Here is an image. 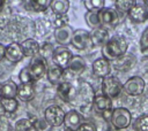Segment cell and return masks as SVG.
Returning a JSON list of instances; mask_svg holds the SVG:
<instances>
[{
    "instance_id": "6da1fadb",
    "label": "cell",
    "mask_w": 148,
    "mask_h": 131,
    "mask_svg": "<svg viewBox=\"0 0 148 131\" xmlns=\"http://www.w3.org/2000/svg\"><path fill=\"white\" fill-rule=\"evenodd\" d=\"M127 48H128V43L123 36H113L102 47L103 57L108 59L109 61L117 60L126 54Z\"/></svg>"
},
{
    "instance_id": "7a4b0ae2",
    "label": "cell",
    "mask_w": 148,
    "mask_h": 131,
    "mask_svg": "<svg viewBox=\"0 0 148 131\" xmlns=\"http://www.w3.org/2000/svg\"><path fill=\"white\" fill-rule=\"evenodd\" d=\"M110 122L117 130L127 129L132 123V114L127 108L124 107L113 108Z\"/></svg>"
},
{
    "instance_id": "3957f363",
    "label": "cell",
    "mask_w": 148,
    "mask_h": 131,
    "mask_svg": "<svg viewBox=\"0 0 148 131\" xmlns=\"http://www.w3.org/2000/svg\"><path fill=\"white\" fill-rule=\"evenodd\" d=\"M102 94L112 99L118 97L123 91V84L120 79L116 76L109 75L108 77L102 79Z\"/></svg>"
},
{
    "instance_id": "277c9868",
    "label": "cell",
    "mask_w": 148,
    "mask_h": 131,
    "mask_svg": "<svg viewBox=\"0 0 148 131\" xmlns=\"http://www.w3.org/2000/svg\"><path fill=\"white\" fill-rule=\"evenodd\" d=\"M92 107L97 113L102 114V117L105 121H111V115H112V110H113L112 99L108 98L106 95H104L102 93L98 95H95Z\"/></svg>"
},
{
    "instance_id": "5b68a950",
    "label": "cell",
    "mask_w": 148,
    "mask_h": 131,
    "mask_svg": "<svg viewBox=\"0 0 148 131\" xmlns=\"http://www.w3.org/2000/svg\"><path fill=\"white\" fill-rule=\"evenodd\" d=\"M65 111L64 109L58 105H51L46 107L44 110V118L50 123V125L53 126H60L64 124L65 121Z\"/></svg>"
},
{
    "instance_id": "8992f818",
    "label": "cell",
    "mask_w": 148,
    "mask_h": 131,
    "mask_svg": "<svg viewBox=\"0 0 148 131\" xmlns=\"http://www.w3.org/2000/svg\"><path fill=\"white\" fill-rule=\"evenodd\" d=\"M28 70L34 79V82L39 80L46 72H47V63L46 60L43 59L40 55H37L35 57H32V60L30 61V63L27 66Z\"/></svg>"
},
{
    "instance_id": "52a82bcc",
    "label": "cell",
    "mask_w": 148,
    "mask_h": 131,
    "mask_svg": "<svg viewBox=\"0 0 148 131\" xmlns=\"http://www.w3.org/2000/svg\"><path fill=\"white\" fill-rule=\"evenodd\" d=\"M73 57V54L71 52V49H68L65 46H58L54 48L53 54H52V62L54 63V66L66 70L71 60Z\"/></svg>"
},
{
    "instance_id": "ba28073f",
    "label": "cell",
    "mask_w": 148,
    "mask_h": 131,
    "mask_svg": "<svg viewBox=\"0 0 148 131\" xmlns=\"http://www.w3.org/2000/svg\"><path fill=\"white\" fill-rule=\"evenodd\" d=\"M146 83L142 77L140 76H132L130 77L124 84H123V90L126 92V94L136 97L143 93L145 91Z\"/></svg>"
},
{
    "instance_id": "9c48e42d",
    "label": "cell",
    "mask_w": 148,
    "mask_h": 131,
    "mask_svg": "<svg viewBox=\"0 0 148 131\" xmlns=\"http://www.w3.org/2000/svg\"><path fill=\"white\" fill-rule=\"evenodd\" d=\"M101 25H105L109 28H116L120 22V15L119 13L111 7H104L98 13Z\"/></svg>"
},
{
    "instance_id": "30bf717a",
    "label": "cell",
    "mask_w": 148,
    "mask_h": 131,
    "mask_svg": "<svg viewBox=\"0 0 148 131\" xmlns=\"http://www.w3.org/2000/svg\"><path fill=\"white\" fill-rule=\"evenodd\" d=\"M71 45L75 49H77V51H83L88 46H91V43H90V32L87 31V30H84V29H76V30H74Z\"/></svg>"
},
{
    "instance_id": "8fae6325",
    "label": "cell",
    "mask_w": 148,
    "mask_h": 131,
    "mask_svg": "<svg viewBox=\"0 0 148 131\" xmlns=\"http://www.w3.org/2000/svg\"><path fill=\"white\" fill-rule=\"evenodd\" d=\"M128 18L136 24H141L148 21V8L145 5H139L138 2H135L132 8L128 10L127 13Z\"/></svg>"
},
{
    "instance_id": "7c38bea8",
    "label": "cell",
    "mask_w": 148,
    "mask_h": 131,
    "mask_svg": "<svg viewBox=\"0 0 148 131\" xmlns=\"http://www.w3.org/2000/svg\"><path fill=\"white\" fill-rule=\"evenodd\" d=\"M92 74L98 78H105L111 72V62L105 57H98L92 62Z\"/></svg>"
},
{
    "instance_id": "4fadbf2b",
    "label": "cell",
    "mask_w": 148,
    "mask_h": 131,
    "mask_svg": "<svg viewBox=\"0 0 148 131\" xmlns=\"http://www.w3.org/2000/svg\"><path fill=\"white\" fill-rule=\"evenodd\" d=\"M57 94L64 102H71L72 99L75 98L76 92L69 80H64L57 85Z\"/></svg>"
},
{
    "instance_id": "5bb4252c",
    "label": "cell",
    "mask_w": 148,
    "mask_h": 131,
    "mask_svg": "<svg viewBox=\"0 0 148 131\" xmlns=\"http://www.w3.org/2000/svg\"><path fill=\"white\" fill-rule=\"evenodd\" d=\"M73 33H74V30L71 25H66L64 28H60V29H56L54 32H53V37H54V40L60 45V46H67L71 44L72 41V38H73Z\"/></svg>"
},
{
    "instance_id": "9a60e30c",
    "label": "cell",
    "mask_w": 148,
    "mask_h": 131,
    "mask_svg": "<svg viewBox=\"0 0 148 131\" xmlns=\"http://www.w3.org/2000/svg\"><path fill=\"white\" fill-rule=\"evenodd\" d=\"M136 63V59L134 55L132 54H125L123 55L121 57L117 59V60H113L112 63H111V67H113L116 70L118 71H128L130 69H132Z\"/></svg>"
},
{
    "instance_id": "2e32d148",
    "label": "cell",
    "mask_w": 148,
    "mask_h": 131,
    "mask_svg": "<svg viewBox=\"0 0 148 131\" xmlns=\"http://www.w3.org/2000/svg\"><path fill=\"white\" fill-rule=\"evenodd\" d=\"M76 95L81 99L82 103L86 106L92 105L94 99H95V93H94L92 86L87 82H81L79 91L76 92Z\"/></svg>"
},
{
    "instance_id": "e0dca14e",
    "label": "cell",
    "mask_w": 148,
    "mask_h": 131,
    "mask_svg": "<svg viewBox=\"0 0 148 131\" xmlns=\"http://www.w3.org/2000/svg\"><path fill=\"white\" fill-rule=\"evenodd\" d=\"M5 57L9 62H12V63L20 62L24 57L23 52H22V48H21V44H18V43H12V44L7 45L6 46Z\"/></svg>"
},
{
    "instance_id": "ac0fdd59",
    "label": "cell",
    "mask_w": 148,
    "mask_h": 131,
    "mask_svg": "<svg viewBox=\"0 0 148 131\" xmlns=\"http://www.w3.org/2000/svg\"><path fill=\"white\" fill-rule=\"evenodd\" d=\"M110 37L105 29L98 28L90 32V43L92 47H103L108 41Z\"/></svg>"
},
{
    "instance_id": "d6986e66",
    "label": "cell",
    "mask_w": 148,
    "mask_h": 131,
    "mask_svg": "<svg viewBox=\"0 0 148 131\" xmlns=\"http://www.w3.org/2000/svg\"><path fill=\"white\" fill-rule=\"evenodd\" d=\"M17 87L18 85L12 79L0 83V98L1 99H15L17 97Z\"/></svg>"
},
{
    "instance_id": "ffe728a7",
    "label": "cell",
    "mask_w": 148,
    "mask_h": 131,
    "mask_svg": "<svg viewBox=\"0 0 148 131\" xmlns=\"http://www.w3.org/2000/svg\"><path fill=\"white\" fill-rule=\"evenodd\" d=\"M21 48H22V52H23V55L27 56V57H35L39 54V49H40V46H39V43L32 38H29V39H25L21 43Z\"/></svg>"
},
{
    "instance_id": "44dd1931",
    "label": "cell",
    "mask_w": 148,
    "mask_h": 131,
    "mask_svg": "<svg viewBox=\"0 0 148 131\" xmlns=\"http://www.w3.org/2000/svg\"><path fill=\"white\" fill-rule=\"evenodd\" d=\"M86 70V61L82 56L80 55H73L67 69H66V72H69L74 76H80L83 71Z\"/></svg>"
},
{
    "instance_id": "7402d4cb",
    "label": "cell",
    "mask_w": 148,
    "mask_h": 131,
    "mask_svg": "<svg viewBox=\"0 0 148 131\" xmlns=\"http://www.w3.org/2000/svg\"><path fill=\"white\" fill-rule=\"evenodd\" d=\"M65 75H66V71L57 66H53V67H50L47 69V72H46V76H47V80L52 84V85H59L61 82L65 80Z\"/></svg>"
},
{
    "instance_id": "603a6c76",
    "label": "cell",
    "mask_w": 148,
    "mask_h": 131,
    "mask_svg": "<svg viewBox=\"0 0 148 131\" xmlns=\"http://www.w3.org/2000/svg\"><path fill=\"white\" fill-rule=\"evenodd\" d=\"M81 120H82V118H81V115H80L76 110L72 109V110H69V111H67V113L65 114L64 124H65L66 129L76 131V129L79 128V125L82 123Z\"/></svg>"
},
{
    "instance_id": "cb8c5ba5",
    "label": "cell",
    "mask_w": 148,
    "mask_h": 131,
    "mask_svg": "<svg viewBox=\"0 0 148 131\" xmlns=\"http://www.w3.org/2000/svg\"><path fill=\"white\" fill-rule=\"evenodd\" d=\"M17 98L23 102L31 101L35 98L34 84H20L17 87Z\"/></svg>"
},
{
    "instance_id": "d4e9b609",
    "label": "cell",
    "mask_w": 148,
    "mask_h": 131,
    "mask_svg": "<svg viewBox=\"0 0 148 131\" xmlns=\"http://www.w3.org/2000/svg\"><path fill=\"white\" fill-rule=\"evenodd\" d=\"M23 5L27 10L35 11V13H42V11H45L50 7L51 1L50 0H29V1H24Z\"/></svg>"
},
{
    "instance_id": "484cf974",
    "label": "cell",
    "mask_w": 148,
    "mask_h": 131,
    "mask_svg": "<svg viewBox=\"0 0 148 131\" xmlns=\"http://www.w3.org/2000/svg\"><path fill=\"white\" fill-rule=\"evenodd\" d=\"M50 8L53 14L56 15H65L69 9V1L68 0H52Z\"/></svg>"
},
{
    "instance_id": "4316f807",
    "label": "cell",
    "mask_w": 148,
    "mask_h": 131,
    "mask_svg": "<svg viewBox=\"0 0 148 131\" xmlns=\"http://www.w3.org/2000/svg\"><path fill=\"white\" fill-rule=\"evenodd\" d=\"M84 21L87 23V25L95 30L101 28V22H99V17H98V13H94V11H86L84 14Z\"/></svg>"
},
{
    "instance_id": "83f0119b",
    "label": "cell",
    "mask_w": 148,
    "mask_h": 131,
    "mask_svg": "<svg viewBox=\"0 0 148 131\" xmlns=\"http://www.w3.org/2000/svg\"><path fill=\"white\" fill-rule=\"evenodd\" d=\"M14 131H37L30 118H21L14 125Z\"/></svg>"
},
{
    "instance_id": "f1b7e54d",
    "label": "cell",
    "mask_w": 148,
    "mask_h": 131,
    "mask_svg": "<svg viewBox=\"0 0 148 131\" xmlns=\"http://www.w3.org/2000/svg\"><path fill=\"white\" fill-rule=\"evenodd\" d=\"M83 5L87 8V11L99 13L105 7V1L104 0H84Z\"/></svg>"
},
{
    "instance_id": "f546056e",
    "label": "cell",
    "mask_w": 148,
    "mask_h": 131,
    "mask_svg": "<svg viewBox=\"0 0 148 131\" xmlns=\"http://www.w3.org/2000/svg\"><path fill=\"white\" fill-rule=\"evenodd\" d=\"M135 3V1L133 0H116L114 1V9L119 13V14H126L128 13V10L132 8V6Z\"/></svg>"
},
{
    "instance_id": "4dcf8cb0",
    "label": "cell",
    "mask_w": 148,
    "mask_h": 131,
    "mask_svg": "<svg viewBox=\"0 0 148 131\" xmlns=\"http://www.w3.org/2000/svg\"><path fill=\"white\" fill-rule=\"evenodd\" d=\"M0 105H1V108L9 114L15 113L18 107V102L16 99H0Z\"/></svg>"
},
{
    "instance_id": "1f68e13d",
    "label": "cell",
    "mask_w": 148,
    "mask_h": 131,
    "mask_svg": "<svg viewBox=\"0 0 148 131\" xmlns=\"http://www.w3.org/2000/svg\"><path fill=\"white\" fill-rule=\"evenodd\" d=\"M135 131H148V114H142L138 116L133 123Z\"/></svg>"
},
{
    "instance_id": "d6a6232c",
    "label": "cell",
    "mask_w": 148,
    "mask_h": 131,
    "mask_svg": "<svg viewBox=\"0 0 148 131\" xmlns=\"http://www.w3.org/2000/svg\"><path fill=\"white\" fill-rule=\"evenodd\" d=\"M30 120L34 123V125H35L37 131H51L52 130V126L50 125V123L44 117L43 118L35 117V118H30Z\"/></svg>"
},
{
    "instance_id": "836d02e7",
    "label": "cell",
    "mask_w": 148,
    "mask_h": 131,
    "mask_svg": "<svg viewBox=\"0 0 148 131\" xmlns=\"http://www.w3.org/2000/svg\"><path fill=\"white\" fill-rule=\"evenodd\" d=\"M56 47H53V45L51 43H44L42 46H40V49H39V55L47 60L49 57L52 59V54H53V51H54Z\"/></svg>"
},
{
    "instance_id": "e575fe53",
    "label": "cell",
    "mask_w": 148,
    "mask_h": 131,
    "mask_svg": "<svg viewBox=\"0 0 148 131\" xmlns=\"http://www.w3.org/2000/svg\"><path fill=\"white\" fill-rule=\"evenodd\" d=\"M18 79H20L21 84H34L35 83L30 72H29V70H28V67L22 68V70L18 74Z\"/></svg>"
},
{
    "instance_id": "d590c367",
    "label": "cell",
    "mask_w": 148,
    "mask_h": 131,
    "mask_svg": "<svg viewBox=\"0 0 148 131\" xmlns=\"http://www.w3.org/2000/svg\"><path fill=\"white\" fill-rule=\"evenodd\" d=\"M53 26L56 29H60V28H64L66 25H69V20H68V16L65 14V15H56V18L53 20Z\"/></svg>"
},
{
    "instance_id": "8d00e7d4",
    "label": "cell",
    "mask_w": 148,
    "mask_h": 131,
    "mask_svg": "<svg viewBox=\"0 0 148 131\" xmlns=\"http://www.w3.org/2000/svg\"><path fill=\"white\" fill-rule=\"evenodd\" d=\"M139 46H140V51L142 53H145L146 51H148V28H146L139 39Z\"/></svg>"
},
{
    "instance_id": "74e56055",
    "label": "cell",
    "mask_w": 148,
    "mask_h": 131,
    "mask_svg": "<svg viewBox=\"0 0 148 131\" xmlns=\"http://www.w3.org/2000/svg\"><path fill=\"white\" fill-rule=\"evenodd\" d=\"M76 131H97V128L94 123L90 122H82L79 128L76 129Z\"/></svg>"
},
{
    "instance_id": "f35d334b",
    "label": "cell",
    "mask_w": 148,
    "mask_h": 131,
    "mask_svg": "<svg viewBox=\"0 0 148 131\" xmlns=\"http://www.w3.org/2000/svg\"><path fill=\"white\" fill-rule=\"evenodd\" d=\"M5 53H6V46L0 43V61L5 59Z\"/></svg>"
},
{
    "instance_id": "ab89813d",
    "label": "cell",
    "mask_w": 148,
    "mask_h": 131,
    "mask_svg": "<svg viewBox=\"0 0 148 131\" xmlns=\"http://www.w3.org/2000/svg\"><path fill=\"white\" fill-rule=\"evenodd\" d=\"M142 3H143V5H145L147 8H148V0H143V2H142Z\"/></svg>"
},
{
    "instance_id": "60d3db41",
    "label": "cell",
    "mask_w": 148,
    "mask_h": 131,
    "mask_svg": "<svg viewBox=\"0 0 148 131\" xmlns=\"http://www.w3.org/2000/svg\"><path fill=\"white\" fill-rule=\"evenodd\" d=\"M3 3H5V1H2V0H0V8L3 6Z\"/></svg>"
},
{
    "instance_id": "b9f144b4",
    "label": "cell",
    "mask_w": 148,
    "mask_h": 131,
    "mask_svg": "<svg viewBox=\"0 0 148 131\" xmlns=\"http://www.w3.org/2000/svg\"><path fill=\"white\" fill-rule=\"evenodd\" d=\"M64 131H74V130H69V129H65Z\"/></svg>"
}]
</instances>
